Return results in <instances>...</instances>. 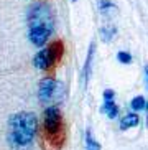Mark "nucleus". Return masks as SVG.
Listing matches in <instances>:
<instances>
[{
    "mask_svg": "<svg viewBox=\"0 0 148 150\" xmlns=\"http://www.w3.org/2000/svg\"><path fill=\"white\" fill-rule=\"evenodd\" d=\"M94 51H96V43H91L89 51H87V58H86V64L82 68V79H84V86H87L89 79H91V71H92V59H94Z\"/></svg>",
    "mask_w": 148,
    "mask_h": 150,
    "instance_id": "obj_7",
    "label": "nucleus"
},
{
    "mask_svg": "<svg viewBox=\"0 0 148 150\" xmlns=\"http://www.w3.org/2000/svg\"><path fill=\"white\" fill-rule=\"evenodd\" d=\"M71 2H78V0H71Z\"/></svg>",
    "mask_w": 148,
    "mask_h": 150,
    "instance_id": "obj_16",
    "label": "nucleus"
},
{
    "mask_svg": "<svg viewBox=\"0 0 148 150\" xmlns=\"http://www.w3.org/2000/svg\"><path fill=\"white\" fill-rule=\"evenodd\" d=\"M145 107H147V127H148V104H145Z\"/></svg>",
    "mask_w": 148,
    "mask_h": 150,
    "instance_id": "obj_15",
    "label": "nucleus"
},
{
    "mask_svg": "<svg viewBox=\"0 0 148 150\" xmlns=\"http://www.w3.org/2000/svg\"><path fill=\"white\" fill-rule=\"evenodd\" d=\"M117 59L120 63H123V64H130V63H132V54L128 53V51H118V53H117Z\"/></svg>",
    "mask_w": 148,
    "mask_h": 150,
    "instance_id": "obj_12",
    "label": "nucleus"
},
{
    "mask_svg": "<svg viewBox=\"0 0 148 150\" xmlns=\"http://www.w3.org/2000/svg\"><path fill=\"white\" fill-rule=\"evenodd\" d=\"M86 150H100V144L92 139L91 129L86 130Z\"/></svg>",
    "mask_w": 148,
    "mask_h": 150,
    "instance_id": "obj_9",
    "label": "nucleus"
},
{
    "mask_svg": "<svg viewBox=\"0 0 148 150\" xmlns=\"http://www.w3.org/2000/svg\"><path fill=\"white\" fill-rule=\"evenodd\" d=\"M145 104H147L145 97L143 96H137V97H133V99H132L130 107L133 110H142V109H145Z\"/></svg>",
    "mask_w": 148,
    "mask_h": 150,
    "instance_id": "obj_11",
    "label": "nucleus"
},
{
    "mask_svg": "<svg viewBox=\"0 0 148 150\" xmlns=\"http://www.w3.org/2000/svg\"><path fill=\"white\" fill-rule=\"evenodd\" d=\"M61 83L53 78H44V79L39 81V86H38V99L41 104H48L51 102L54 97L58 96L59 89H61Z\"/></svg>",
    "mask_w": 148,
    "mask_h": 150,
    "instance_id": "obj_5",
    "label": "nucleus"
},
{
    "mask_svg": "<svg viewBox=\"0 0 148 150\" xmlns=\"http://www.w3.org/2000/svg\"><path fill=\"white\" fill-rule=\"evenodd\" d=\"M63 54H64V43L61 40L53 41L49 46L39 50L38 53L35 54V58H33V66L36 69H43V71L51 69V68H54L58 63L61 61Z\"/></svg>",
    "mask_w": 148,
    "mask_h": 150,
    "instance_id": "obj_4",
    "label": "nucleus"
},
{
    "mask_svg": "<svg viewBox=\"0 0 148 150\" xmlns=\"http://www.w3.org/2000/svg\"><path fill=\"white\" fill-rule=\"evenodd\" d=\"M66 142V124L58 106H48L43 112L41 147L46 150H59Z\"/></svg>",
    "mask_w": 148,
    "mask_h": 150,
    "instance_id": "obj_3",
    "label": "nucleus"
},
{
    "mask_svg": "<svg viewBox=\"0 0 148 150\" xmlns=\"http://www.w3.org/2000/svg\"><path fill=\"white\" fill-rule=\"evenodd\" d=\"M38 130V119L33 112H17L8 117L7 140L13 149H23L30 145Z\"/></svg>",
    "mask_w": 148,
    "mask_h": 150,
    "instance_id": "obj_2",
    "label": "nucleus"
},
{
    "mask_svg": "<svg viewBox=\"0 0 148 150\" xmlns=\"http://www.w3.org/2000/svg\"><path fill=\"white\" fill-rule=\"evenodd\" d=\"M145 78H147V89H148V64L145 66Z\"/></svg>",
    "mask_w": 148,
    "mask_h": 150,
    "instance_id": "obj_14",
    "label": "nucleus"
},
{
    "mask_svg": "<svg viewBox=\"0 0 148 150\" xmlns=\"http://www.w3.org/2000/svg\"><path fill=\"white\" fill-rule=\"evenodd\" d=\"M115 97V91L113 89H105L104 91V106H102V112H104L109 119H115L118 115V106L113 101Z\"/></svg>",
    "mask_w": 148,
    "mask_h": 150,
    "instance_id": "obj_6",
    "label": "nucleus"
},
{
    "mask_svg": "<svg viewBox=\"0 0 148 150\" xmlns=\"http://www.w3.org/2000/svg\"><path fill=\"white\" fill-rule=\"evenodd\" d=\"M28 22V38L31 45L41 48L54 31V13L51 7L44 2L31 5L26 15Z\"/></svg>",
    "mask_w": 148,
    "mask_h": 150,
    "instance_id": "obj_1",
    "label": "nucleus"
},
{
    "mask_svg": "<svg viewBox=\"0 0 148 150\" xmlns=\"http://www.w3.org/2000/svg\"><path fill=\"white\" fill-rule=\"evenodd\" d=\"M138 124H140V117L132 112V114H127L125 117L120 120V129H122V130H127V129H130V127H137Z\"/></svg>",
    "mask_w": 148,
    "mask_h": 150,
    "instance_id": "obj_8",
    "label": "nucleus"
},
{
    "mask_svg": "<svg viewBox=\"0 0 148 150\" xmlns=\"http://www.w3.org/2000/svg\"><path fill=\"white\" fill-rule=\"evenodd\" d=\"M115 33H117V28L115 27H105L100 30V36H102V40L104 41H112V38L115 36Z\"/></svg>",
    "mask_w": 148,
    "mask_h": 150,
    "instance_id": "obj_10",
    "label": "nucleus"
},
{
    "mask_svg": "<svg viewBox=\"0 0 148 150\" xmlns=\"http://www.w3.org/2000/svg\"><path fill=\"white\" fill-rule=\"evenodd\" d=\"M109 8H113V4L110 0H99V10L100 12H105Z\"/></svg>",
    "mask_w": 148,
    "mask_h": 150,
    "instance_id": "obj_13",
    "label": "nucleus"
}]
</instances>
